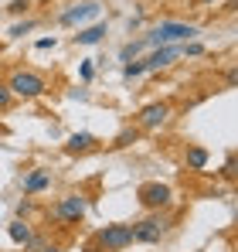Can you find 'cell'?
Masks as SVG:
<instances>
[{
	"instance_id": "cell-1",
	"label": "cell",
	"mask_w": 238,
	"mask_h": 252,
	"mask_svg": "<svg viewBox=\"0 0 238 252\" xmlns=\"http://www.w3.org/2000/svg\"><path fill=\"white\" fill-rule=\"evenodd\" d=\"M126 246H133V228L129 225H106V228H99L95 242L85 246V252H122Z\"/></svg>"
},
{
	"instance_id": "cell-2",
	"label": "cell",
	"mask_w": 238,
	"mask_h": 252,
	"mask_svg": "<svg viewBox=\"0 0 238 252\" xmlns=\"http://www.w3.org/2000/svg\"><path fill=\"white\" fill-rule=\"evenodd\" d=\"M198 34V28L194 24H184V21H160L157 28L143 38L147 44H180V41H191Z\"/></svg>"
},
{
	"instance_id": "cell-3",
	"label": "cell",
	"mask_w": 238,
	"mask_h": 252,
	"mask_svg": "<svg viewBox=\"0 0 238 252\" xmlns=\"http://www.w3.org/2000/svg\"><path fill=\"white\" fill-rule=\"evenodd\" d=\"M7 89H10V95H21V99H38L41 92L48 89V82H44V75H38V72L21 68V72H14V75L7 79Z\"/></svg>"
},
{
	"instance_id": "cell-4",
	"label": "cell",
	"mask_w": 238,
	"mask_h": 252,
	"mask_svg": "<svg viewBox=\"0 0 238 252\" xmlns=\"http://www.w3.org/2000/svg\"><path fill=\"white\" fill-rule=\"evenodd\" d=\"M129 228H133V242H160V239L167 235L170 221L157 211V215H150V218H143V221H136V225H129Z\"/></svg>"
},
{
	"instance_id": "cell-5",
	"label": "cell",
	"mask_w": 238,
	"mask_h": 252,
	"mask_svg": "<svg viewBox=\"0 0 238 252\" xmlns=\"http://www.w3.org/2000/svg\"><path fill=\"white\" fill-rule=\"evenodd\" d=\"M136 198H140V205L150 211H160L170 205V188L167 184H160V181H147V184H140V191H136Z\"/></svg>"
},
{
	"instance_id": "cell-6",
	"label": "cell",
	"mask_w": 238,
	"mask_h": 252,
	"mask_svg": "<svg viewBox=\"0 0 238 252\" xmlns=\"http://www.w3.org/2000/svg\"><path fill=\"white\" fill-rule=\"evenodd\" d=\"M82 215H85V194H65V198L55 205V218L65 221V225L82 221Z\"/></svg>"
},
{
	"instance_id": "cell-7",
	"label": "cell",
	"mask_w": 238,
	"mask_h": 252,
	"mask_svg": "<svg viewBox=\"0 0 238 252\" xmlns=\"http://www.w3.org/2000/svg\"><path fill=\"white\" fill-rule=\"evenodd\" d=\"M177 58H180V44H160V48H153V51L143 58V68H147V72H160V68L174 65Z\"/></svg>"
},
{
	"instance_id": "cell-8",
	"label": "cell",
	"mask_w": 238,
	"mask_h": 252,
	"mask_svg": "<svg viewBox=\"0 0 238 252\" xmlns=\"http://www.w3.org/2000/svg\"><path fill=\"white\" fill-rule=\"evenodd\" d=\"M170 120V106L167 102H150V106H143V113H140V126H147V129H157Z\"/></svg>"
},
{
	"instance_id": "cell-9",
	"label": "cell",
	"mask_w": 238,
	"mask_h": 252,
	"mask_svg": "<svg viewBox=\"0 0 238 252\" xmlns=\"http://www.w3.org/2000/svg\"><path fill=\"white\" fill-rule=\"evenodd\" d=\"M99 3L95 0H85V3H75L72 10H65L61 14V24H82V21H92V17H99Z\"/></svg>"
},
{
	"instance_id": "cell-10",
	"label": "cell",
	"mask_w": 238,
	"mask_h": 252,
	"mask_svg": "<svg viewBox=\"0 0 238 252\" xmlns=\"http://www.w3.org/2000/svg\"><path fill=\"white\" fill-rule=\"evenodd\" d=\"M21 188H24V194L31 198V194H41V191H48L51 188V174L48 170H31V174H24V181H21Z\"/></svg>"
},
{
	"instance_id": "cell-11",
	"label": "cell",
	"mask_w": 238,
	"mask_h": 252,
	"mask_svg": "<svg viewBox=\"0 0 238 252\" xmlns=\"http://www.w3.org/2000/svg\"><path fill=\"white\" fill-rule=\"evenodd\" d=\"M7 235H10V242H17V246H34L31 225H28L24 218H14V221L7 225Z\"/></svg>"
},
{
	"instance_id": "cell-12",
	"label": "cell",
	"mask_w": 238,
	"mask_h": 252,
	"mask_svg": "<svg viewBox=\"0 0 238 252\" xmlns=\"http://www.w3.org/2000/svg\"><path fill=\"white\" fill-rule=\"evenodd\" d=\"M92 147H95V136H92V133H72L68 143H65L68 154H85V150H92Z\"/></svg>"
},
{
	"instance_id": "cell-13",
	"label": "cell",
	"mask_w": 238,
	"mask_h": 252,
	"mask_svg": "<svg viewBox=\"0 0 238 252\" xmlns=\"http://www.w3.org/2000/svg\"><path fill=\"white\" fill-rule=\"evenodd\" d=\"M102 38H106V24H92V28H82L79 34H75V44L89 48V44H99Z\"/></svg>"
},
{
	"instance_id": "cell-14",
	"label": "cell",
	"mask_w": 238,
	"mask_h": 252,
	"mask_svg": "<svg viewBox=\"0 0 238 252\" xmlns=\"http://www.w3.org/2000/svg\"><path fill=\"white\" fill-rule=\"evenodd\" d=\"M187 167L191 170L208 167V150H204V147H191V150H187Z\"/></svg>"
},
{
	"instance_id": "cell-15",
	"label": "cell",
	"mask_w": 238,
	"mask_h": 252,
	"mask_svg": "<svg viewBox=\"0 0 238 252\" xmlns=\"http://www.w3.org/2000/svg\"><path fill=\"white\" fill-rule=\"evenodd\" d=\"M147 48V41H129V44H122V51H119V58H122V65L126 62H136V55Z\"/></svg>"
},
{
	"instance_id": "cell-16",
	"label": "cell",
	"mask_w": 238,
	"mask_h": 252,
	"mask_svg": "<svg viewBox=\"0 0 238 252\" xmlns=\"http://www.w3.org/2000/svg\"><path fill=\"white\" fill-rule=\"evenodd\" d=\"M143 72H147V68H143V58H140V62H126V65H122V79H126V82L140 79Z\"/></svg>"
},
{
	"instance_id": "cell-17",
	"label": "cell",
	"mask_w": 238,
	"mask_h": 252,
	"mask_svg": "<svg viewBox=\"0 0 238 252\" xmlns=\"http://www.w3.org/2000/svg\"><path fill=\"white\" fill-rule=\"evenodd\" d=\"M28 31H34V21H21V24H14V28H10V38H24Z\"/></svg>"
},
{
	"instance_id": "cell-18",
	"label": "cell",
	"mask_w": 238,
	"mask_h": 252,
	"mask_svg": "<svg viewBox=\"0 0 238 252\" xmlns=\"http://www.w3.org/2000/svg\"><path fill=\"white\" fill-rule=\"evenodd\" d=\"M133 140H136V129H122V133L116 136V147H129Z\"/></svg>"
},
{
	"instance_id": "cell-19",
	"label": "cell",
	"mask_w": 238,
	"mask_h": 252,
	"mask_svg": "<svg viewBox=\"0 0 238 252\" xmlns=\"http://www.w3.org/2000/svg\"><path fill=\"white\" fill-rule=\"evenodd\" d=\"M10 102H14L10 89H7V85H0V109H10Z\"/></svg>"
},
{
	"instance_id": "cell-20",
	"label": "cell",
	"mask_w": 238,
	"mask_h": 252,
	"mask_svg": "<svg viewBox=\"0 0 238 252\" xmlns=\"http://www.w3.org/2000/svg\"><path fill=\"white\" fill-rule=\"evenodd\" d=\"M79 75H82V82H92V75H95V68H92V62H82Z\"/></svg>"
},
{
	"instance_id": "cell-21",
	"label": "cell",
	"mask_w": 238,
	"mask_h": 252,
	"mask_svg": "<svg viewBox=\"0 0 238 252\" xmlns=\"http://www.w3.org/2000/svg\"><path fill=\"white\" fill-rule=\"evenodd\" d=\"M180 55H191V58H198V55H204V48H201V44H180Z\"/></svg>"
},
{
	"instance_id": "cell-22",
	"label": "cell",
	"mask_w": 238,
	"mask_h": 252,
	"mask_svg": "<svg viewBox=\"0 0 238 252\" xmlns=\"http://www.w3.org/2000/svg\"><path fill=\"white\" fill-rule=\"evenodd\" d=\"M31 211H34V205H31V201H28V198H24V201H21V205H17V218H28V215H31Z\"/></svg>"
},
{
	"instance_id": "cell-23",
	"label": "cell",
	"mask_w": 238,
	"mask_h": 252,
	"mask_svg": "<svg viewBox=\"0 0 238 252\" xmlns=\"http://www.w3.org/2000/svg\"><path fill=\"white\" fill-rule=\"evenodd\" d=\"M28 7H31V3H28V0H14V3H10V7H7V10H10V14H24V10H28Z\"/></svg>"
},
{
	"instance_id": "cell-24",
	"label": "cell",
	"mask_w": 238,
	"mask_h": 252,
	"mask_svg": "<svg viewBox=\"0 0 238 252\" xmlns=\"http://www.w3.org/2000/svg\"><path fill=\"white\" fill-rule=\"evenodd\" d=\"M55 44H58L55 38H41V41H38V51H48V48H55Z\"/></svg>"
},
{
	"instance_id": "cell-25",
	"label": "cell",
	"mask_w": 238,
	"mask_h": 252,
	"mask_svg": "<svg viewBox=\"0 0 238 252\" xmlns=\"http://www.w3.org/2000/svg\"><path fill=\"white\" fill-rule=\"evenodd\" d=\"M41 252H61V249H58V246H44Z\"/></svg>"
},
{
	"instance_id": "cell-26",
	"label": "cell",
	"mask_w": 238,
	"mask_h": 252,
	"mask_svg": "<svg viewBox=\"0 0 238 252\" xmlns=\"http://www.w3.org/2000/svg\"><path fill=\"white\" fill-rule=\"evenodd\" d=\"M198 3H218V0H198Z\"/></svg>"
},
{
	"instance_id": "cell-27",
	"label": "cell",
	"mask_w": 238,
	"mask_h": 252,
	"mask_svg": "<svg viewBox=\"0 0 238 252\" xmlns=\"http://www.w3.org/2000/svg\"><path fill=\"white\" fill-rule=\"evenodd\" d=\"M0 133H3V126H0Z\"/></svg>"
}]
</instances>
